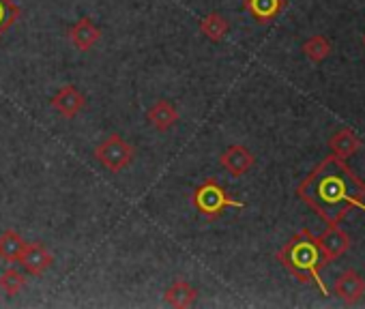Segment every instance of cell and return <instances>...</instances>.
Wrapping results in <instances>:
<instances>
[{
  "mask_svg": "<svg viewBox=\"0 0 365 309\" xmlns=\"http://www.w3.org/2000/svg\"><path fill=\"white\" fill-rule=\"evenodd\" d=\"M299 196L329 224L337 226V221L346 215V206H356L365 211V204L359 200L365 196V185L339 162V157L324 159L299 187Z\"/></svg>",
  "mask_w": 365,
  "mask_h": 309,
  "instance_id": "6da1fadb",
  "label": "cell"
},
{
  "mask_svg": "<svg viewBox=\"0 0 365 309\" xmlns=\"http://www.w3.org/2000/svg\"><path fill=\"white\" fill-rule=\"evenodd\" d=\"M277 258L299 281H314L320 286L322 294H329L322 279H320V266L327 264V260H324V253L320 249L318 239H314L307 230L292 236L282 247Z\"/></svg>",
  "mask_w": 365,
  "mask_h": 309,
  "instance_id": "7a4b0ae2",
  "label": "cell"
},
{
  "mask_svg": "<svg viewBox=\"0 0 365 309\" xmlns=\"http://www.w3.org/2000/svg\"><path fill=\"white\" fill-rule=\"evenodd\" d=\"M192 204H194V209H196L202 217H207L209 221L220 219V217L224 215L226 209H245V204L239 202V200H235V198L222 187V183H220L217 179H213V177L207 179V181H202V183L192 192Z\"/></svg>",
  "mask_w": 365,
  "mask_h": 309,
  "instance_id": "3957f363",
  "label": "cell"
},
{
  "mask_svg": "<svg viewBox=\"0 0 365 309\" xmlns=\"http://www.w3.org/2000/svg\"><path fill=\"white\" fill-rule=\"evenodd\" d=\"M93 157L112 174L123 172L129 168L135 159V150L133 146L120 135V133H110L106 135L93 150Z\"/></svg>",
  "mask_w": 365,
  "mask_h": 309,
  "instance_id": "277c9868",
  "label": "cell"
},
{
  "mask_svg": "<svg viewBox=\"0 0 365 309\" xmlns=\"http://www.w3.org/2000/svg\"><path fill=\"white\" fill-rule=\"evenodd\" d=\"M24 271L33 277H41L52 264H54V256L52 251L43 245V243H26L20 260H18Z\"/></svg>",
  "mask_w": 365,
  "mask_h": 309,
  "instance_id": "5b68a950",
  "label": "cell"
},
{
  "mask_svg": "<svg viewBox=\"0 0 365 309\" xmlns=\"http://www.w3.org/2000/svg\"><path fill=\"white\" fill-rule=\"evenodd\" d=\"M52 108L67 120L76 118L84 105H86V95L78 86H63L54 97H52Z\"/></svg>",
  "mask_w": 365,
  "mask_h": 309,
  "instance_id": "8992f818",
  "label": "cell"
},
{
  "mask_svg": "<svg viewBox=\"0 0 365 309\" xmlns=\"http://www.w3.org/2000/svg\"><path fill=\"white\" fill-rule=\"evenodd\" d=\"M254 154L245 148V146H241V144H232V146H228L224 152H222V157H220V164H222V168L224 170H228L232 177H243V174H247L252 168H254Z\"/></svg>",
  "mask_w": 365,
  "mask_h": 309,
  "instance_id": "52a82bcc",
  "label": "cell"
},
{
  "mask_svg": "<svg viewBox=\"0 0 365 309\" xmlns=\"http://www.w3.org/2000/svg\"><path fill=\"white\" fill-rule=\"evenodd\" d=\"M69 41L76 50L80 52H88L93 50L99 39H101V28L91 20V18H80L71 28H69Z\"/></svg>",
  "mask_w": 365,
  "mask_h": 309,
  "instance_id": "ba28073f",
  "label": "cell"
},
{
  "mask_svg": "<svg viewBox=\"0 0 365 309\" xmlns=\"http://www.w3.org/2000/svg\"><path fill=\"white\" fill-rule=\"evenodd\" d=\"M146 120H148V125H150L155 131L165 133V131H170V129L178 122V110H176V105H174L172 101L159 99V101H155V103L148 108Z\"/></svg>",
  "mask_w": 365,
  "mask_h": 309,
  "instance_id": "9c48e42d",
  "label": "cell"
},
{
  "mask_svg": "<svg viewBox=\"0 0 365 309\" xmlns=\"http://www.w3.org/2000/svg\"><path fill=\"white\" fill-rule=\"evenodd\" d=\"M163 300H165L170 307H178V309L192 307V305L198 300V288L192 286V283L185 281V279H174V281L165 288Z\"/></svg>",
  "mask_w": 365,
  "mask_h": 309,
  "instance_id": "30bf717a",
  "label": "cell"
},
{
  "mask_svg": "<svg viewBox=\"0 0 365 309\" xmlns=\"http://www.w3.org/2000/svg\"><path fill=\"white\" fill-rule=\"evenodd\" d=\"M318 243H320V249H322L327 262L335 260L337 256H341L348 249V236L337 226H329V230L318 239Z\"/></svg>",
  "mask_w": 365,
  "mask_h": 309,
  "instance_id": "8fae6325",
  "label": "cell"
},
{
  "mask_svg": "<svg viewBox=\"0 0 365 309\" xmlns=\"http://www.w3.org/2000/svg\"><path fill=\"white\" fill-rule=\"evenodd\" d=\"M26 247V241L16 230H5L0 234V260L7 264H16Z\"/></svg>",
  "mask_w": 365,
  "mask_h": 309,
  "instance_id": "7c38bea8",
  "label": "cell"
},
{
  "mask_svg": "<svg viewBox=\"0 0 365 309\" xmlns=\"http://www.w3.org/2000/svg\"><path fill=\"white\" fill-rule=\"evenodd\" d=\"M335 292H337V296H341L344 300L352 303V300H356V298L365 292V281L361 279L359 273L346 271V273L335 281Z\"/></svg>",
  "mask_w": 365,
  "mask_h": 309,
  "instance_id": "4fadbf2b",
  "label": "cell"
},
{
  "mask_svg": "<svg viewBox=\"0 0 365 309\" xmlns=\"http://www.w3.org/2000/svg\"><path fill=\"white\" fill-rule=\"evenodd\" d=\"M284 7V0H245V9L254 16L256 22H271Z\"/></svg>",
  "mask_w": 365,
  "mask_h": 309,
  "instance_id": "5bb4252c",
  "label": "cell"
},
{
  "mask_svg": "<svg viewBox=\"0 0 365 309\" xmlns=\"http://www.w3.org/2000/svg\"><path fill=\"white\" fill-rule=\"evenodd\" d=\"M228 31H230L228 20H226L222 14H217V11H213V14H209V16H205V18L200 20V33H202L209 41H213V43H220V41L226 37Z\"/></svg>",
  "mask_w": 365,
  "mask_h": 309,
  "instance_id": "9a60e30c",
  "label": "cell"
},
{
  "mask_svg": "<svg viewBox=\"0 0 365 309\" xmlns=\"http://www.w3.org/2000/svg\"><path fill=\"white\" fill-rule=\"evenodd\" d=\"M359 146H361V142H359V137H356L352 131H341V133H337V135L331 140L333 154H335V157H339V159L350 157V154H352Z\"/></svg>",
  "mask_w": 365,
  "mask_h": 309,
  "instance_id": "2e32d148",
  "label": "cell"
},
{
  "mask_svg": "<svg viewBox=\"0 0 365 309\" xmlns=\"http://www.w3.org/2000/svg\"><path fill=\"white\" fill-rule=\"evenodd\" d=\"M26 281H29L26 273H22L20 268H14V266L3 271V275H0V288H3V292L7 296H16L26 286Z\"/></svg>",
  "mask_w": 365,
  "mask_h": 309,
  "instance_id": "e0dca14e",
  "label": "cell"
},
{
  "mask_svg": "<svg viewBox=\"0 0 365 309\" xmlns=\"http://www.w3.org/2000/svg\"><path fill=\"white\" fill-rule=\"evenodd\" d=\"M22 11L14 0H0V39H3L20 20Z\"/></svg>",
  "mask_w": 365,
  "mask_h": 309,
  "instance_id": "ac0fdd59",
  "label": "cell"
},
{
  "mask_svg": "<svg viewBox=\"0 0 365 309\" xmlns=\"http://www.w3.org/2000/svg\"><path fill=\"white\" fill-rule=\"evenodd\" d=\"M303 52L312 58V61H324L329 54H331V46H329V41L324 39V37H320V35H316V37H312V39H307L305 41V46H303Z\"/></svg>",
  "mask_w": 365,
  "mask_h": 309,
  "instance_id": "d6986e66",
  "label": "cell"
}]
</instances>
